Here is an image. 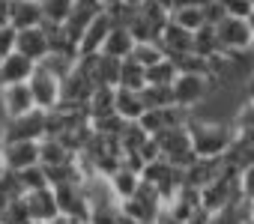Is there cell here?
<instances>
[{
  "mask_svg": "<svg viewBox=\"0 0 254 224\" xmlns=\"http://www.w3.org/2000/svg\"><path fill=\"white\" fill-rule=\"evenodd\" d=\"M186 129H189L191 153L197 159H221L236 135L227 120H206V117H189Z\"/></svg>",
  "mask_w": 254,
  "mask_h": 224,
  "instance_id": "obj_1",
  "label": "cell"
},
{
  "mask_svg": "<svg viewBox=\"0 0 254 224\" xmlns=\"http://www.w3.org/2000/svg\"><path fill=\"white\" fill-rule=\"evenodd\" d=\"M218 90V84L212 81V78H206V75H189V72H180L177 78H174V84H171V93H174V102H177V108H183V111H194L212 96Z\"/></svg>",
  "mask_w": 254,
  "mask_h": 224,
  "instance_id": "obj_2",
  "label": "cell"
},
{
  "mask_svg": "<svg viewBox=\"0 0 254 224\" xmlns=\"http://www.w3.org/2000/svg\"><path fill=\"white\" fill-rule=\"evenodd\" d=\"M215 27V39L221 54H242V51H254V39H251V24L248 18H233L224 15Z\"/></svg>",
  "mask_w": 254,
  "mask_h": 224,
  "instance_id": "obj_3",
  "label": "cell"
},
{
  "mask_svg": "<svg viewBox=\"0 0 254 224\" xmlns=\"http://www.w3.org/2000/svg\"><path fill=\"white\" fill-rule=\"evenodd\" d=\"M159 141V150H162V159L174 168H189L197 156L191 153V141H189V129L186 126H174V129H165L162 135H156Z\"/></svg>",
  "mask_w": 254,
  "mask_h": 224,
  "instance_id": "obj_4",
  "label": "cell"
},
{
  "mask_svg": "<svg viewBox=\"0 0 254 224\" xmlns=\"http://www.w3.org/2000/svg\"><path fill=\"white\" fill-rule=\"evenodd\" d=\"M27 87H30V96H33V105L39 111H54L60 105V78L51 75L45 66L36 63L33 75L27 78Z\"/></svg>",
  "mask_w": 254,
  "mask_h": 224,
  "instance_id": "obj_5",
  "label": "cell"
},
{
  "mask_svg": "<svg viewBox=\"0 0 254 224\" xmlns=\"http://www.w3.org/2000/svg\"><path fill=\"white\" fill-rule=\"evenodd\" d=\"M51 188H54V200H57L60 215L87 224V218H90V203H87V194H84L81 182H66V185H51Z\"/></svg>",
  "mask_w": 254,
  "mask_h": 224,
  "instance_id": "obj_6",
  "label": "cell"
},
{
  "mask_svg": "<svg viewBox=\"0 0 254 224\" xmlns=\"http://www.w3.org/2000/svg\"><path fill=\"white\" fill-rule=\"evenodd\" d=\"M42 138H45V111L39 108L3 123V141H42Z\"/></svg>",
  "mask_w": 254,
  "mask_h": 224,
  "instance_id": "obj_7",
  "label": "cell"
},
{
  "mask_svg": "<svg viewBox=\"0 0 254 224\" xmlns=\"http://www.w3.org/2000/svg\"><path fill=\"white\" fill-rule=\"evenodd\" d=\"M36 105H33V96H30L27 84H3L0 87V114H3V120L24 117Z\"/></svg>",
  "mask_w": 254,
  "mask_h": 224,
  "instance_id": "obj_8",
  "label": "cell"
},
{
  "mask_svg": "<svg viewBox=\"0 0 254 224\" xmlns=\"http://www.w3.org/2000/svg\"><path fill=\"white\" fill-rule=\"evenodd\" d=\"M24 206H27V215L30 221L36 224H48L51 218L60 215L57 209V200H54V188L51 185H42V188H33V191H24Z\"/></svg>",
  "mask_w": 254,
  "mask_h": 224,
  "instance_id": "obj_9",
  "label": "cell"
},
{
  "mask_svg": "<svg viewBox=\"0 0 254 224\" xmlns=\"http://www.w3.org/2000/svg\"><path fill=\"white\" fill-rule=\"evenodd\" d=\"M6 170H24L39 165V141H0Z\"/></svg>",
  "mask_w": 254,
  "mask_h": 224,
  "instance_id": "obj_10",
  "label": "cell"
},
{
  "mask_svg": "<svg viewBox=\"0 0 254 224\" xmlns=\"http://www.w3.org/2000/svg\"><path fill=\"white\" fill-rule=\"evenodd\" d=\"M3 21L15 30L36 27V24H42V3L39 0H6Z\"/></svg>",
  "mask_w": 254,
  "mask_h": 224,
  "instance_id": "obj_11",
  "label": "cell"
},
{
  "mask_svg": "<svg viewBox=\"0 0 254 224\" xmlns=\"http://www.w3.org/2000/svg\"><path fill=\"white\" fill-rule=\"evenodd\" d=\"M111 27H114L111 15H108V12H96V15H93V21L84 27V33H81V39H78V57L99 54V51H102L105 36L111 33Z\"/></svg>",
  "mask_w": 254,
  "mask_h": 224,
  "instance_id": "obj_12",
  "label": "cell"
},
{
  "mask_svg": "<svg viewBox=\"0 0 254 224\" xmlns=\"http://www.w3.org/2000/svg\"><path fill=\"white\" fill-rule=\"evenodd\" d=\"M156 45L162 48V54H165L168 60H180L183 54L191 51V30H186V27L168 21V24L162 27V33H159Z\"/></svg>",
  "mask_w": 254,
  "mask_h": 224,
  "instance_id": "obj_13",
  "label": "cell"
},
{
  "mask_svg": "<svg viewBox=\"0 0 254 224\" xmlns=\"http://www.w3.org/2000/svg\"><path fill=\"white\" fill-rule=\"evenodd\" d=\"M15 51L24 54V57L33 60V63H42L45 54H48V33H45V27L36 24V27L15 30Z\"/></svg>",
  "mask_w": 254,
  "mask_h": 224,
  "instance_id": "obj_14",
  "label": "cell"
},
{
  "mask_svg": "<svg viewBox=\"0 0 254 224\" xmlns=\"http://www.w3.org/2000/svg\"><path fill=\"white\" fill-rule=\"evenodd\" d=\"M33 69H36L33 60H27L24 54L12 51L9 57L0 60V87H3V84H27V78L33 75Z\"/></svg>",
  "mask_w": 254,
  "mask_h": 224,
  "instance_id": "obj_15",
  "label": "cell"
},
{
  "mask_svg": "<svg viewBox=\"0 0 254 224\" xmlns=\"http://www.w3.org/2000/svg\"><path fill=\"white\" fill-rule=\"evenodd\" d=\"M144 111H147V108H144L138 90H126V87H117V90H114V114H117L120 120L135 123Z\"/></svg>",
  "mask_w": 254,
  "mask_h": 224,
  "instance_id": "obj_16",
  "label": "cell"
},
{
  "mask_svg": "<svg viewBox=\"0 0 254 224\" xmlns=\"http://www.w3.org/2000/svg\"><path fill=\"white\" fill-rule=\"evenodd\" d=\"M218 168H221V159H194L189 168H183V185L203 188L218 176Z\"/></svg>",
  "mask_w": 254,
  "mask_h": 224,
  "instance_id": "obj_17",
  "label": "cell"
},
{
  "mask_svg": "<svg viewBox=\"0 0 254 224\" xmlns=\"http://www.w3.org/2000/svg\"><path fill=\"white\" fill-rule=\"evenodd\" d=\"M132 48H135V39H132L129 27L114 24V27H111V33L105 36V42H102V51H99V54L114 57V60H126V57L132 54Z\"/></svg>",
  "mask_w": 254,
  "mask_h": 224,
  "instance_id": "obj_18",
  "label": "cell"
},
{
  "mask_svg": "<svg viewBox=\"0 0 254 224\" xmlns=\"http://www.w3.org/2000/svg\"><path fill=\"white\" fill-rule=\"evenodd\" d=\"M108 179V185H111V194H114V200L120 203V200H126V197H132L135 191H138V185H141V173L138 170H132V168H126V165H120L111 176H105Z\"/></svg>",
  "mask_w": 254,
  "mask_h": 224,
  "instance_id": "obj_19",
  "label": "cell"
},
{
  "mask_svg": "<svg viewBox=\"0 0 254 224\" xmlns=\"http://www.w3.org/2000/svg\"><path fill=\"white\" fill-rule=\"evenodd\" d=\"M114 90H117V87H102V84L93 87V93H90V99H87V108H84L90 120H93V117L114 114Z\"/></svg>",
  "mask_w": 254,
  "mask_h": 224,
  "instance_id": "obj_20",
  "label": "cell"
},
{
  "mask_svg": "<svg viewBox=\"0 0 254 224\" xmlns=\"http://www.w3.org/2000/svg\"><path fill=\"white\" fill-rule=\"evenodd\" d=\"M191 51L200 54V57H215V54H221L212 24H200L197 30H191Z\"/></svg>",
  "mask_w": 254,
  "mask_h": 224,
  "instance_id": "obj_21",
  "label": "cell"
},
{
  "mask_svg": "<svg viewBox=\"0 0 254 224\" xmlns=\"http://www.w3.org/2000/svg\"><path fill=\"white\" fill-rule=\"evenodd\" d=\"M144 84H147V69H144L135 57L120 60V84H117V87H126V90H141Z\"/></svg>",
  "mask_w": 254,
  "mask_h": 224,
  "instance_id": "obj_22",
  "label": "cell"
},
{
  "mask_svg": "<svg viewBox=\"0 0 254 224\" xmlns=\"http://www.w3.org/2000/svg\"><path fill=\"white\" fill-rule=\"evenodd\" d=\"M69 159H72V153L63 147V141H57V138H42L39 141V165L42 168H54V165L69 162Z\"/></svg>",
  "mask_w": 254,
  "mask_h": 224,
  "instance_id": "obj_23",
  "label": "cell"
},
{
  "mask_svg": "<svg viewBox=\"0 0 254 224\" xmlns=\"http://www.w3.org/2000/svg\"><path fill=\"white\" fill-rule=\"evenodd\" d=\"M177 75H180V69H177V63L168 60V57H162L159 63L147 66V84H153V87H171Z\"/></svg>",
  "mask_w": 254,
  "mask_h": 224,
  "instance_id": "obj_24",
  "label": "cell"
},
{
  "mask_svg": "<svg viewBox=\"0 0 254 224\" xmlns=\"http://www.w3.org/2000/svg\"><path fill=\"white\" fill-rule=\"evenodd\" d=\"M138 93H141L144 108H174V105H177L171 87H153V84H144Z\"/></svg>",
  "mask_w": 254,
  "mask_h": 224,
  "instance_id": "obj_25",
  "label": "cell"
},
{
  "mask_svg": "<svg viewBox=\"0 0 254 224\" xmlns=\"http://www.w3.org/2000/svg\"><path fill=\"white\" fill-rule=\"evenodd\" d=\"M126 27H129V33H132L135 45H138V42H156V39H159V33H162V27H156L153 21H147L144 15H138V9H135L132 21L126 24Z\"/></svg>",
  "mask_w": 254,
  "mask_h": 224,
  "instance_id": "obj_26",
  "label": "cell"
},
{
  "mask_svg": "<svg viewBox=\"0 0 254 224\" xmlns=\"http://www.w3.org/2000/svg\"><path fill=\"white\" fill-rule=\"evenodd\" d=\"M39 3H42V21L48 24H63L75 9V0H39Z\"/></svg>",
  "mask_w": 254,
  "mask_h": 224,
  "instance_id": "obj_27",
  "label": "cell"
},
{
  "mask_svg": "<svg viewBox=\"0 0 254 224\" xmlns=\"http://www.w3.org/2000/svg\"><path fill=\"white\" fill-rule=\"evenodd\" d=\"M171 21H174V24H180V27H186V30H197L200 24H206V21H203V9H200V6H180V9H174V12H171Z\"/></svg>",
  "mask_w": 254,
  "mask_h": 224,
  "instance_id": "obj_28",
  "label": "cell"
},
{
  "mask_svg": "<svg viewBox=\"0 0 254 224\" xmlns=\"http://www.w3.org/2000/svg\"><path fill=\"white\" fill-rule=\"evenodd\" d=\"M90 129L96 135H105V138H120V132L126 129V120H120L117 114H105V117H93Z\"/></svg>",
  "mask_w": 254,
  "mask_h": 224,
  "instance_id": "obj_29",
  "label": "cell"
},
{
  "mask_svg": "<svg viewBox=\"0 0 254 224\" xmlns=\"http://www.w3.org/2000/svg\"><path fill=\"white\" fill-rule=\"evenodd\" d=\"M174 63H177L180 72H189V75H206V78H209V57H200V54L189 51V54H183V57L174 60Z\"/></svg>",
  "mask_w": 254,
  "mask_h": 224,
  "instance_id": "obj_30",
  "label": "cell"
},
{
  "mask_svg": "<svg viewBox=\"0 0 254 224\" xmlns=\"http://www.w3.org/2000/svg\"><path fill=\"white\" fill-rule=\"evenodd\" d=\"M18 173V182L24 191H33V188H42L48 185V176H45V168L42 165H33V168H24V170H15Z\"/></svg>",
  "mask_w": 254,
  "mask_h": 224,
  "instance_id": "obj_31",
  "label": "cell"
},
{
  "mask_svg": "<svg viewBox=\"0 0 254 224\" xmlns=\"http://www.w3.org/2000/svg\"><path fill=\"white\" fill-rule=\"evenodd\" d=\"M129 57H135V60H138V63H141V66L147 69V66L159 63V60H162L165 54H162V48H159L156 42H138V45L132 48V54H129Z\"/></svg>",
  "mask_w": 254,
  "mask_h": 224,
  "instance_id": "obj_32",
  "label": "cell"
},
{
  "mask_svg": "<svg viewBox=\"0 0 254 224\" xmlns=\"http://www.w3.org/2000/svg\"><path fill=\"white\" fill-rule=\"evenodd\" d=\"M0 224H30V215H27V206L21 197L0 209Z\"/></svg>",
  "mask_w": 254,
  "mask_h": 224,
  "instance_id": "obj_33",
  "label": "cell"
},
{
  "mask_svg": "<svg viewBox=\"0 0 254 224\" xmlns=\"http://www.w3.org/2000/svg\"><path fill=\"white\" fill-rule=\"evenodd\" d=\"M236 185H239L242 203H251V200H254V165H248V168H242V170L236 173Z\"/></svg>",
  "mask_w": 254,
  "mask_h": 224,
  "instance_id": "obj_34",
  "label": "cell"
},
{
  "mask_svg": "<svg viewBox=\"0 0 254 224\" xmlns=\"http://www.w3.org/2000/svg\"><path fill=\"white\" fill-rule=\"evenodd\" d=\"M224 15H233V18H248L254 12V0H218Z\"/></svg>",
  "mask_w": 254,
  "mask_h": 224,
  "instance_id": "obj_35",
  "label": "cell"
},
{
  "mask_svg": "<svg viewBox=\"0 0 254 224\" xmlns=\"http://www.w3.org/2000/svg\"><path fill=\"white\" fill-rule=\"evenodd\" d=\"M15 51V27H9L6 21L0 24V60L9 57Z\"/></svg>",
  "mask_w": 254,
  "mask_h": 224,
  "instance_id": "obj_36",
  "label": "cell"
},
{
  "mask_svg": "<svg viewBox=\"0 0 254 224\" xmlns=\"http://www.w3.org/2000/svg\"><path fill=\"white\" fill-rule=\"evenodd\" d=\"M200 9H203V21L206 24H218L224 18V9H221L218 0H206V3H200Z\"/></svg>",
  "mask_w": 254,
  "mask_h": 224,
  "instance_id": "obj_37",
  "label": "cell"
},
{
  "mask_svg": "<svg viewBox=\"0 0 254 224\" xmlns=\"http://www.w3.org/2000/svg\"><path fill=\"white\" fill-rule=\"evenodd\" d=\"M186 224H209V212L206 209H197V212H191L189 215V221Z\"/></svg>",
  "mask_w": 254,
  "mask_h": 224,
  "instance_id": "obj_38",
  "label": "cell"
},
{
  "mask_svg": "<svg viewBox=\"0 0 254 224\" xmlns=\"http://www.w3.org/2000/svg\"><path fill=\"white\" fill-rule=\"evenodd\" d=\"M96 3H99L102 12H111V9H117V6L123 3V0H96Z\"/></svg>",
  "mask_w": 254,
  "mask_h": 224,
  "instance_id": "obj_39",
  "label": "cell"
},
{
  "mask_svg": "<svg viewBox=\"0 0 254 224\" xmlns=\"http://www.w3.org/2000/svg\"><path fill=\"white\" fill-rule=\"evenodd\" d=\"M242 87H245V96H248V99H254V72L242 81Z\"/></svg>",
  "mask_w": 254,
  "mask_h": 224,
  "instance_id": "obj_40",
  "label": "cell"
},
{
  "mask_svg": "<svg viewBox=\"0 0 254 224\" xmlns=\"http://www.w3.org/2000/svg\"><path fill=\"white\" fill-rule=\"evenodd\" d=\"M48 224H81V221H72V218H66V215H57V218H51Z\"/></svg>",
  "mask_w": 254,
  "mask_h": 224,
  "instance_id": "obj_41",
  "label": "cell"
},
{
  "mask_svg": "<svg viewBox=\"0 0 254 224\" xmlns=\"http://www.w3.org/2000/svg\"><path fill=\"white\" fill-rule=\"evenodd\" d=\"M144 3V0H123V6H129V9H138Z\"/></svg>",
  "mask_w": 254,
  "mask_h": 224,
  "instance_id": "obj_42",
  "label": "cell"
},
{
  "mask_svg": "<svg viewBox=\"0 0 254 224\" xmlns=\"http://www.w3.org/2000/svg\"><path fill=\"white\" fill-rule=\"evenodd\" d=\"M6 173V162H3V150H0V176Z\"/></svg>",
  "mask_w": 254,
  "mask_h": 224,
  "instance_id": "obj_43",
  "label": "cell"
},
{
  "mask_svg": "<svg viewBox=\"0 0 254 224\" xmlns=\"http://www.w3.org/2000/svg\"><path fill=\"white\" fill-rule=\"evenodd\" d=\"M245 215H251V218H254V200H251V203H245Z\"/></svg>",
  "mask_w": 254,
  "mask_h": 224,
  "instance_id": "obj_44",
  "label": "cell"
},
{
  "mask_svg": "<svg viewBox=\"0 0 254 224\" xmlns=\"http://www.w3.org/2000/svg\"><path fill=\"white\" fill-rule=\"evenodd\" d=\"M239 224H254V218H251V215H242V221H239Z\"/></svg>",
  "mask_w": 254,
  "mask_h": 224,
  "instance_id": "obj_45",
  "label": "cell"
},
{
  "mask_svg": "<svg viewBox=\"0 0 254 224\" xmlns=\"http://www.w3.org/2000/svg\"><path fill=\"white\" fill-rule=\"evenodd\" d=\"M248 24H251V39H254V12L248 15Z\"/></svg>",
  "mask_w": 254,
  "mask_h": 224,
  "instance_id": "obj_46",
  "label": "cell"
},
{
  "mask_svg": "<svg viewBox=\"0 0 254 224\" xmlns=\"http://www.w3.org/2000/svg\"><path fill=\"white\" fill-rule=\"evenodd\" d=\"M3 123H6V120H0V141H3Z\"/></svg>",
  "mask_w": 254,
  "mask_h": 224,
  "instance_id": "obj_47",
  "label": "cell"
},
{
  "mask_svg": "<svg viewBox=\"0 0 254 224\" xmlns=\"http://www.w3.org/2000/svg\"><path fill=\"white\" fill-rule=\"evenodd\" d=\"M30 224H36V221H30Z\"/></svg>",
  "mask_w": 254,
  "mask_h": 224,
  "instance_id": "obj_48",
  "label": "cell"
}]
</instances>
